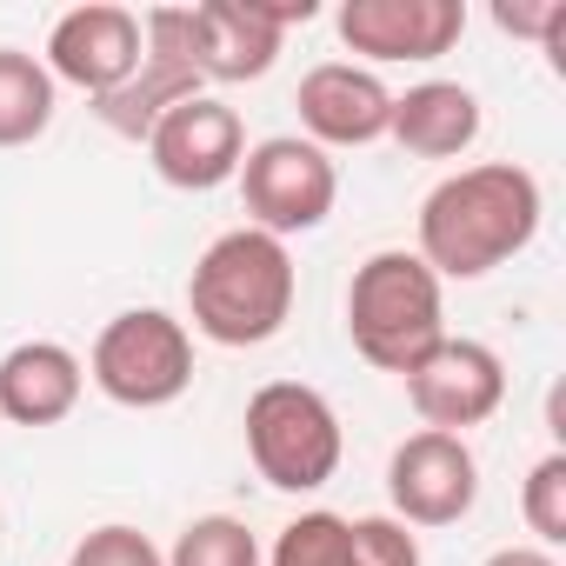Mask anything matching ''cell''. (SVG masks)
<instances>
[{
	"label": "cell",
	"mask_w": 566,
	"mask_h": 566,
	"mask_svg": "<svg viewBox=\"0 0 566 566\" xmlns=\"http://www.w3.org/2000/svg\"><path fill=\"white\" fill-rule=\"evenodd\" d=\"M167 566H260V539L233 513H207L174 539Z\"/></svg>",
	"instance_id": "d6986e66"
},
{
	"label": "cell",
	"mask_w": 566,
	"mask_h": 566,
	"mask_svg": "<svg viewBox=\"0 0 566 566\" xmlns=\"http://www.w3.org/2000/svg\"><path fill=\"white\" fill-rule=\"evenodd\" d=\"M486 566H553V553L546 546H500Z\"/></svg>",
	"instance_id": "603a6c76"
},
{
	"label": "cell",
	"mask_w": 566,
	"mask_h": 566,
	"mask_svg": "<svg viewBox=\"0 0 566 566\" xmlns=\"http://www.w3.org/2000/svg\"><path fill=\"white\" fill-rule=\"evenodd\" d=\"M407 400H413V413L433 427V433H460L467 440V427H480V420H493L500 413V400H506V367H500V354L486 347V340H440L413 374H407Z\"/></svg>",
	"instance_id": "30bf717a"
},
{
	"label": "cell",
	"mask_w": 566,
	"mask_h": 566,
	"mask_svg": "<svg viewBox=\"0 0 566 566\" xmlns=\"http://www.w3.org/2000/svg\"><path fill=\"white\" fill-rule=\"evenodd\" d=\"M87 374L114 407H174L193 387V334L160 307H127L101 327Z\"/></svg>",
	"instance_id": "5b68a950"
},
{
	"label": "cell",
	"mask_w": 566,
	"mask_h": 566,
	"mask_svg": "<svg viewBox=\"0 0 566 566\" xmlns=\"http://www.w3.org/2000/svg\"><path fill=\"white\" fill-rule=\"evenodd\" d=\"M54 81L107 101L114 87L134 81L140 67V14L134 8H114V0H87V8L61 14L54 34H48V61H41Z\"/></svg>",
	"instance_id": "7c38bea8"
},
{
	"label": "cell",
	"mask_w": 566,
	"mask_h": 566,
	"mask_svg": "<svg viewBox=\"0 0 566 566\" xmlns=\"http://www.w3.org/2000/svg\"><path fill=\"white\" fill-rule=\"evenodd\" d=\"M294 107H301V127L314 134L321 154H327V147H367V140H380L387 120H394V94L380 87L374 67H354V61L314 67V74L301 81Z\"/></svg>",
	"instance_id": "9a60e30c"
},
{
	"label": "cell",
	"mask_w": 566,
	"mask_h": 566,
	"mask_svg": "<svg viewBox=\"0 0 566 566\" xmlns=\"http://www.w3.org/2000/svg\"><path fill=\"white\" fill-rule=\"evenodd\" d=\"M539 180L513 160H480L447 174L420 200V260L433 280H480L539 233Z\"/></svg>",
	"instance_id": "6da1fadb"
},
{
	"label": "cell",
	"mask_w": 566,
	"mask_h": 566,
	"mask_svg": "<svg viewBox=\"0 0 566 566\" xmlns=\"http://www.w3.org/2000/svg\"><path fill=\"white\" fill-rule=\"evenodd\" d=\"M266 566H420V539L387 513H374V520L301 513L280 526Z\"/></svg>",
	"instance_id": "4fadbf2b"
},
{
	"label": "cell",
	"mask_w": 566,
	"mask_h": 566,
	"mask_svg": "<svg viewBox=\"0 0 566 566\" xmlns=\"http://www.w3.org/2000/svg\"><path fill=\"white\" fill-rule=\"evenodd\" d=\"M147 160H154V174H160L167 187L207 193V187H220V180L240 174V160H247V127H240V114H233L227 101H207V94H200V101H187V107H174V114L154 120Z\"/></svg>",
	"instance_id": "8fae6325"
},
{
	"label": "cell",
	"mask_w": 566,
	"mask_h": 566,
	"mask_svg": "<svg viewBox=\"0 0 566 566\" xmlns=\"http://www.w3.org/2000/svg\"><path fill=\"white\" fill-rule=\"evenodd\" d=\"M233 180H240V200H247V227H260L273 240L314 233L334 213V200H340L334 160L314 140H301V134H273L260 147H247Z\"/></svg>",
	"instance_id": "8992f818"
},
{
	"label": "cell",
	"mask_w": 566,
	"mask_h": 566,
	"mask_svg": "<svg viewBox=\"0 0 566 566\" xmlns=\"http://www.w3.org/2000/svg\"><path fill=\"white\" fill-rule=\"evenodd\" d=\"M321 8L314 0H200L187 8V41H193V67L200 81H260L280 61L287 28H307Z\"/></svg>",
	"instance_id": "52a82bcc"
},
{
	"label": "cell",
	"mask_w": 566,
	"mask_h": 566,
	"mask_svg": "<svg viewBox=\"0 0 566 566\" xmlns=\"http://www.w3.org/2000/svg\"><path fill=\"white\" fill-rule=\"evenodd\" d=\"M247 453L266 486L280 493H314L340 473V413L307 380H266L247 400Z\"/></svg>",
	"instance_id": "277c9868"
},
{
	"label": "cell",
	"mask_w": 566,
	"mask_h": 566,
	"mask_svg": "<svg viewBox=\"0 0 566 566\" xmlns=\"http://www.w3.org/2000/svg\"><path fill=\"white\" fill-rule=\"evenodd\" d=\"M200 101V67H193V41H187V8H154L140 14V67L127 87H114L101 101V120L114 134L147 140L160 114Z\"/></svg>",
	"instance_id": "ba28073f"
},
{
	"label": "cell",
	"mask_w": 566,
	"mask_h": 566,
	"mask_svg": "<svg viewBox=\"0 0 566 566\" xmlns=\"http://www.w3.org/2000/svg\"><path fill=\"white\" fill-rule=\"evenodd\" d=\"M520 513H526V526L539 533V546H559V539H566V453H546V460L526 473Z\"/></svg>",
	"instance_id": "ffe728a7"
},
{
	"label": "cell",
	"mask_w": 566,
	"mask_h": 566,
	"mask_svg": "<svg viewBox=\"0 0 566 566\" xmlns=\"http://www.w3.org/2000/svg\"><path fill=\"white\" fill-rule=\"evenodd\" d=\"M48 127H54V74L21 48H0V147H28Z\"/></svg>",
	"instance_id": "ac0fdd59"
},
{
	"label": "cell",
	"mask_w": 566,
	"mask_h": 566,
	"mask_svg": "<svg viewBox=\"0 0 566 566\" xmlns=\"http://www.w3.org/2000/svg\"><path fill=\"white\" fill-rule=\"evenodd\" d=\"M387 493L400 526H453L480 500V460L460 433H413L387 460Z\"/></svg>",
	"instance_id": "9c48e42d"
},
{
	"label": "cell",
	"mask_w": 566,
	"mask_h": 566,
	"mask_svg": "<svg viewBox=\"0 0 566 566\" xmlns=\"http://www.w3.org/2000/svg\"><path fill=\"white\" fill-rule=\"evenodd\" d=\"M493 21H500L506 34H520V41L559 48V34H566V0H539V8H526V0H500Z\"/></svg>",
	"instance_id": "7402d4cb"
},
{
	"label": "cell",
	"mask_w": 566,
	"mask_h": 566,
	"mask_svg": "<svg viewBox=\"0 0 566 566\" xmlns=\"http://www.w3.org/2000/svg\"><path fill=\"white\" fill-rule=\"evenodd\" d=\"M187 314L193 334H207L213 347H260L287 327L294 314V253L287 240H273L260 227H233L220 233L187 280Z\"/></svg>",
	"instance_id": "7a4b0ae2"
},
{
	"label": "cell",
	"mask_w": 566,
	"mask_h": 566,
	"mask_svg": "<svg viewBox=\"0 0 566 566\" xmlns=\"http://www.w3.org/2000/svg\"><path fill=\"white\" fill-rule=\"evenodd\" d=\"M67 566H167V553H160L140 526H94V533L67 553Z\"/></svg>",
	"instance_id": "44dd1931"
},
{
	"label": "cell",
	"mask_w": 566,
	"mask_h": 566,
	"mask_svg": "<svg viewBox=\"0 0 566 566\" xmlns=\"http://www.w3.org/2000/svg\"><path fill=\"white\" fill-rule=\"evenodd\" d=\"M387 134L420 160H453L480 140V94L460 81H420V87L394 94Z\"/></svg>",
	"instance_id": "e0dca14e"
},
{
	"label": "cell",
	"mask_w": 566,
	"mask_h": 566,
	"mask_svg": "<svg viewBox=\"0 0 566 566\" xmlns=\"http://www.w3.org/2000/svg\"><path fill=\"white\" fill-rule=\"evenodd\" d=\"M460 34V0H347L340 8V41L367 61H440Z\"/></svg>",
	"instance_id": "5bb4252c"
},
{
	"label": "cell",
	"mask_w": 566,
	"mask_h": 566,
	"mask_svg": "<svg viewBox=\"0 0 566 566\" xmlns=\"http://www.w3.org/2000/svg\"><path fill=\"white\" fill-rule=\"evenodd\" d=\"M87 367L61 340H21L0 354V413L14 427H61L81 407Z\"/></svg>",
	"instance_id": "2e32d148"
},
{
	"label": "cell",
	"mask_w": 566,
	"mask_h": 566,
	"mask_svg": "<svg viewBox=\"0 0 566 566\" xmlns=\"http://www.w3.org/2000/svg\"><path fill=\"white\" fill-rule=\"evenodd\" d=\"M347 334L354 354L380 374H413L440 340H447V307H440V280L420 253H374L354 287H347Z\"/></svg>",
	"instance_id": "3957f363"
}]
</instances>
